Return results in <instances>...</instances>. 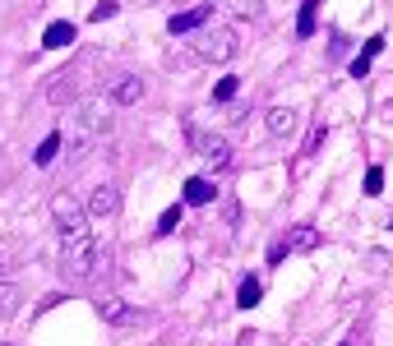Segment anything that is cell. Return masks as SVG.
Wrapping results in <instances>:
<instances>
[{
	"instance_id": "6da1fadb",
	"label": "cell",
	"mask_w": 393,
	"mask_h": 346,
	"mask_svg": "<svg viewBox=\"0 0 393 346\" xmlns=\"http://www.w3.org/2000/svg\"><path fill=\"white\" fill-rule=\"evenodd\" d=\"M51 213H56V222H61L65 268H70L74 277H88V273L97 268V245H93V222H88V213L70 199V194H56Z\"/></svg>"
},
{
	"instance_id": "7a4b0ae2",
	"label": "cell",
	"mask_w": 393,
	"mask_h": 346,
	"mask_svg": "<svg viewBox=\"0 0 393 346\" xmlns=\"http://www.w3.org/2000/svg\"><path fill=\"white\" fill-rule=\"evenodd\" d=\"M111 130V111H106V102H84V111H79V134H74V157L93 153L97 138Z\"/></svg>"
},
{
	"instance_id": "3957f363",
	"label": "cell",
	"mask_w": 393,
	"mask_h": 346,
	"mask_svg": "<svg viewBox=\"0 0 393 346\" xmlns=\"http://www.w3.org/2000/svg\"><path fill=\"white\" fill-rule=\"evenodd\" d=\"M236 51H241V37H236L232 28H209V33L194 37V56L209 61V65H227Z\"/></svg>"
},
{
	"instance_id": "277c9868",
	"label": "cell",
	"mask_w": 393,
	"mask_h": 346,
	"mask_svg": "<svg viewBox=\"0 0 393 346\" xmlns=\"http://www.w3.org/2000/svg\"><path fill=\"white\" fill-rule=\"evenodd\" d=\"M190 143H194V153H199L204 162L213 166V171H222V166L232 162V148H227V138H222V134H209V130H190Z\"/></svg>"
},
{
	"instance_id": "5b68a950",
	"label": "cell",
	"mask_w": 393,
	"mask_h": 346,
	"mask_svg": "<svg viewBox=\"0 0 393 346\" xmlns=\"http://www.w3.org/2000/svg\"><path fill=\"white\" fill-rule=\"evenodd\" d=\"M88 222H111L116 213H121V190L116 185H97L93 194H88Z\"/></svg>"
},
{
	"instance_id": "8992f818",
	"label": "cell",
	"mask_w": 393,
	"mask_h": 346,
	"mask_svg": "<svg viewBox=\"0 0 393 346\" xmlns=\"http://www.w3.org/2000/svg\"><path fill=\"white\" fill-rule=\"evenodd\" d=\"M144 97V78L139 74H121V78H111V88H106V102L111 106H134Z\"/></svg>"
},
{
	"instance_id": "52a82bcc",
	"label": "cell",
	"mask_w": 393,
	"mask_h": 346,
	"mask_svg": "<svg viewBox=\"0 0 393 346\" xmlns=\"http://www.w3.org/2000/svg\"><path fill=\"white\" fill-rule=\"evenodd\" d=\"M213 19V5H194V9H185V14H171V24H166V33L171 37H185V33H199L204 24Z\"/></svg>"
},
{
	"instance_id": "ba28073f",
	"label": "cell",
	"mask_w": 393,
	"mask_h": 346,
	"mask_svg": "<svg viewBox=\"0 0 393 346\" xmlns=\"http://www.w3.org/2000/svg\"><path fill=\"white\" fill-rule=\"evenodd\" d=\"M79 69H65V74H56L51 83H46V102H56V106H70L74 97H79Z\"/></svg>"
},
{
	"instance_id": "9c48e42d",
	"label": "cell",
	"mask_w": 393,
	"mask_h": 346,
	"mask_svg": "<svg viewBox=\"0 0 393 346\" xmlns=\"http://www.w3.org/2000/svg\"><path fill=\"white\" fill-rule=\"evenodd\" d=\"M314 245H319V226H314V222H301V226H292V231H287L282 250H287V254H306V250H314Z\"/></svg>"
},
{
	"instance_id": "30bf717a",
	"label": "cell",
	"mask_w": 393,
	"mask_h": 346,
	"mask_svg": "<svg viewBox=\"0 0 393 346\" xmlns=\"http://www.w3.org/2000/svg\"><path fill=\"white\" fill-rule=\"evenodd\" d=\"M264 125H269V134H273V138H287L292 130H297V111H292V106H269Z\"/></svg>"
},
{
	"instance_id": "8fae6325",
	"label": "cell",
	"mask_w": 393,
	"mask_h": 346,
	"mask_svg": "<svg viewBox=\"0 0 393 346\" xmlns=\"http://www.w3.org/2000/svg\"><path fill=\"white\" fill-rule=\"evenodd\" d=\"M213 199H218V185H213L209 175H194V180H185V203L204 208V203H213Z\"/></svg>"
},
{
	"instance_id": "7c38bea8",
	"label": "cell",
	"mask_w": 393,
	"mask_h": 346,
	"mask_svg": "<svg viewBox=\"0 0 393 346\" xmlns=\"http://www.w3.org/2000/svg\"><path fill=\"white\" fill-rule=\"evenodd\" d=\"M74 37H79V28H74V24H65V19H56V24H51V28H46V37H42V46H46V51H61V46H70V42H74Z\"/></svg>"
},
{
	"instance_id": "4fadbf2b",
	"label": "cell",
	"mask_w": 393,
	"mask_h": 346,
	"mask_svg": "<svg viewBox=\"0 0 393 346\" xmlns=\"http://www.w3.org/2000/svg\"><path fill=\"white\" fill-rule=\"evenodd\" d=\"M102 319L116 323V328H125V323H139V310H130V305H121L111 295V300H102Z\"/></svg>"
},
{
	"instance_id": "5bb4252c",
	"label": "cell",
	"mask_w": 393,
	"mask_h": 346,
	"mask_svg": "<svg viewBox=\"0 0 393 346\" xmlns=\"http://www.w3.org/2000/svg\"><path fill=\"white\" fill-rule=\"evenodd\" d=\"M19 305H24V291H19V282H0V323L14 319Z\"/></svg>"
},
{
	"instance_id": "9a60e30c",
	"label": "cell",
	"mask_w": 393,
	"mask_h": 346,
	"mask_svg": "<svg viewBox=\"0 0 393 346\" xmlns=\"http://www.w3.org/2000/svg\"><path fill=\"white\" fill-rule=\"evenodd\" d=\"M56 153H61V130H51V134L42 138V143H37L33 162H37V166H51V162H56Z\"/></svg>"
},
{
	"instance_id": "2e32d148",
	"label": "cell",
	"mask_w": 393,
	"mask_h": 346,
	"mask_svg": "<svg viewBox=\"0 0 393 346\" xmlns=\"http://www.w3.org/2000/svg\"><path fill=\"white\" fill-rule=\"evenodd\" d=\"M324 0H301V19H297V33L301 37H314V14H319Z\"/></svg>"
},
{
	"instance_id": "e0dca14e",
	"label": "cell",
	"mask_w": 393,
	"mask_h": 346,
	"mask_svg": "<svg viewBox=\"0 0 393 346\" xmlns=\"http://www.w3.org/2000/svg\"><path fill=\"white\" fill-rule=\"evenodd\" d=\"M236 305H241V310H254V305H259V277H245V282L236 286Z\"/></svg>"
},
{
	"instance_id": "ac0fdd59",
	"label": "cell",
	"mask_w": 393,
	"mask_h": 346,
	"mask_svg": "<svg viewBox=\"0 0 393 346\" xmlns=\"http://www.w3.org/2000/svg\"><path fill=\"white\" fill-rule=\"evenodd\" d=\"M181 222H185V208L176 203V208H166V213L157 217V226H153V231H157V235H171V231H176Z\"/></svg>"
},
{
	"instance_id": "d6986e66",
	"label": "cell",
	"mask_w": 393,
	"mask_h": 346,
	"mask_svg": "<svg viewBox=\"0 0 393 346\" xmlns=\"http://www.w3.org/2000/svg\"><path fill=\"white\" fill-rule=\"evenodd\" d=\"M232 14L236 19H259L264 14V0H232Z\"/></svg>"
},
{
	"instance_id": "ffe728a7",
	"label": "cell",
	"mask_w": 393,
	"mask_h": 346,
	"mask_svg": "<svg viewBox=\"0 0 393 346\" xmlns=\"http://www.w3.org/2000/svg\"><path fill=\"white\" fill-rule=\"evenodd\" d=\"M236 97V78L227 74V78H218V88H213V102H232Z\"/></svg>"
},
{
	"instance_id": "44dd1931",
	"label": "cell",
	"mask_w": 393,
	"mask_h": 346,
	"mask_svg": "<svg viewBox=\"0 0 393 346\" xmlns=\"http://www.w3.org/2000/svg\"><path fill=\"white\" fill-rule=\"evenodd\" d=\"M366 194H384V171H379V166L366 171Z\"/></svg>"
},
{
	"instance_id": "7402d4cb",
	"label": "cell",
	"mask_w": 393,
	"mask_h": 346,
	"mask_svg": "<svg viewBox=\"0 0 393 346\" xmlns=\"http://www.w3.org/2000/svg\"><path fill=\"white\" fill-rule=\"evenodd\" d=\"M370 61H375V56H370V51H361L357 61H352V78H366V74H370Z\"/></svg>"
},
{
	"instance_id": "603a6c76",
	"label": "cell",
	"mask_w": 393,
	"mask_h": 346,
	"mask_svg": "<svg viewBox=\"0 0 393 346\" xmlns=\"http://www.w3.org/2000/svg\"><path fill=\"white\" fill-rule=\"evenodd\" d=\"M116 14V0H102V5H93V24H102V19Z\"/></svg>"
},
{
	"instance_id": "cb8c5ba5",
	"label": "cell",
	"mask_w": 393,
	"mask_h": 346,
	"mask_svg": "<svg viewBox=\"0 0 393 346\" xmlns=\"http://www.w3.org/2000/svg\"><path fill=\"white\" fill-rule=\"evenodd\" d=\"M324 134H329V130H324V125H314V130H310V138H306V153H319Z\"/></svg>"
},
{
	"instance_id": "d4e9b609",
	"label": "cell",
	"mask_w": 393,
	"mask_h": 346,
	"mask_svg": "<svg viewBox=\"0 0 393 346\" xmlns=\"http://www.w3.org/2000/svg\"><path fill=\"white\" fill-rule=\"evenodd\" d=\"M342 346H361V337H347V342H342Z\"/></svg>"
},
{
	"instance_id": "484cf974",
	"label": "cell",
	"mask_w": 393,
	"mask_h": 346,
	"mask_svg": "<svg viewBox=\"0 0 393 346\" xmlns=\"http://www.w3.org/2000/svg\"><path fill=\"white\" fill-rule=\"evenodd\" d=\"M389 121H393V102H389Z\"/></svg>"
},
{
	"instance_id": "4316f807",
	"label": "cell",
	"mask_w": 393,
	"mask_h": 346,
	"mask_svg": "<svg viewBox=\"0 0 393 346\" xmlns=\"http://www.w3.org/2000/svg\"><path fill=\"white\" fill-rule=\"evenodd\" d=\"M389 231H393V217H389Z\"/></svg>"
},
{
	"instance_id": "83f0119b",
	"label": "cell",
	"mask_w": 393,
	"mask_h": 346,
	"mask_svg": "<svg viewBox=\"0 0 393 346\" xmlns=\"http://www.w3.org/2000/svg\"><path fill=\"white\" fill-rule=\"evenodd\" d=\"M9 346H14V342H9Z\"/></svg>"
}]
</instances>
